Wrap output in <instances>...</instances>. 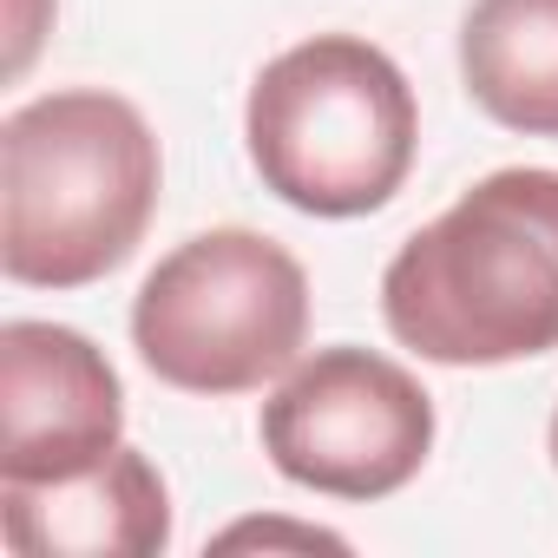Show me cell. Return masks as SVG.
Segmentation results:
<instances>
[{
  "label": "cell",
  "mask_w": 558,
  "mask_h": 558,
  "mask_svg": "<svg viewBox=\"0 0 558 558\" xmlns=\"http://www.w3.org/2000/svg\"><path fill=\"white\" fill-rule=\"evenodd\" d=\"M125 440V388L106 349L60 323L0 329V480H73Z\"/></svg>",
  "instance_id": "8992f818"
},
{
  "label": "cell",
  "mask_w": 558,
  "mask_h": 558,
  "mask_svg": "<svg viewBox=\"0 0 558 558\" xmlns=\"http://www.w3.org/2000/svg\"><path fill=\"white\" fill-rule=\"evenodd\" d=\"M263 453L290 486L388 499L434 453V395L375 349H316L263 401Z\"/></svg>",
  "instance_id": "5b68a950"
},
{
  "label": "cell",
  "mask_w": 558,
  "mask_h": 558,
  "mask_svg": "<svg viewBox=\"0 0 558 558\" xmlns=\"http://www.w3.org/2000/svg\"><path fill=\"white\" fill-rule=\"evenodd\" d=\"M551 466H558V408H551Z\"/></svg>",
  "instance_id": "8fae6325"
},
{
  "label": "cell",
  "mask_w": 558,
  "mask_h": 558,
  "mask_svg": "<svg viewBox=\"0 0 558 558\" xmlns=\"http://www.w3.org/2000/svg\"><path fill=\"white\" fill-rule=\"evenodd\" d=\"M310 342V276L263 230H204L158 256L132 303L138 362L178 395L283 381Z\"/></svg>",
  "instance_id": "277c9868"
},
{
  "label": "cell",
  "mask_w": 558,
  "mask_h": 558,
  "mask_svg": "<svg viewBox=\"0 0 558 558\" xmlns=\"http://www.w3.org/2000/svg\"><path fill=\"white\" fill-rule=\"evenodd\" d=\"M243 145L263 178L303 217L381 210L421 145V106L408 73L355 34H316L276 53L243 106Z\"/></svg>",
  "instance_id": "3957f363"
},
{
  "label": "cell",
  "mask_w": 558,
  "mask_h": 558,
  "mask_svg": "<svg viewBox=\"0 0 558 558\" xmlns=\"http://www.w3.org/2000/svg\"><path fill=\"white\" fill-rule=\"evenodd\" d=\"M381 316L440 368H499L558 349V171L512 165L460 191L381 269Z\"/></svg>",
  "instance_id": "6da1fadb"
},
{
  "label": "cell",
  "mask_w": 558,
  "mask_h": 558,
  "mask_svg": "<svg viewBox=\"0 0 558 558\" xmlns=\"http://www.w3.org/2000/svg\"><path fill=\"white\" fill-rule=\"evenodd\" d=\"M223 551H236V545H303V551H349V538H336V532H323V525H283V519H250V525H230L223 538H217Z\"/></svg>",
  "instance_id": "9c48e42d"
},
{
  "label": "cell",
  "mask_w": 558,
  "mask_h": 558,
  "mask_svg": "<svg viewBox=\"0 0 558 558\" xmlns=\"http://www.w3.org/2000/svg\"><path fill=\"white\" fill-rule=\"evenodd\" d=\"M0 538L21 558H151L171 545V493L119 440L73 480H0Z\"/></svg>",
  "instance_id": "52a82bcc"
},
{
  "label": "cell",
  "mask_w": 558,
  "mask_h": 558,
  "mask_svg": "<svg viewBox=\"0 0 558 558\" xmlns=\"http://www.w3.org/2000/svg\"><path fill=\"white\" fill-rule=\"evenodd\" d=\"M165 158L145 112L106 86L47 93L0 125V269L27 290L112 276L151 210Z\"/></svg>",
  "instance_id": "7a4b0ae2"
},
{
  "label": "cell",
  "mask_w": 558,
  "mask_h": 558,
  "mask_svg": "<svg viewBox=\"0 0 558 558\" xmlns=\"http://www.w3.org/2000/svg\"><path fill=\"white\" fill-rule=\"evenodd\" d=\"M53 21V0H14V53H8V73H21L34 60V40L47 34Z\"/></svg>",
  "instance_id": "30bf717a"
},
{
  "label": "cell",
  "mask_w": 558,
  "mask_h": 558,
  "mask_svg": "<svg viewBox=\"0 0 558 558\" xmlns=\"http://www.w3.org/2000/svg\"><path fill=\"white\" fill-rule=\"evenodd\" d=\"M473 106L525 138H558V0H473L460 21Z\"/></svg>",
  "instance_id": "ba28073f"
}]
</instances>
